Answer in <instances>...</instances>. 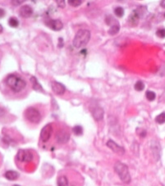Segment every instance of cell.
<instances>
[{"mask_svg": "<svg viewBox=\"0 0 165 186\" xmlns=\"http://www.w3.org/2000/svg\"><path fill=\"white\" fill-rule=\"evenodd\" d=\"M46 25L55 31H59L63 28V24L60 20H49Z\"/></svg>", "mask_w": 165, "mask_h": 186, "instance_id": "30bf717a", "label": "cell"}, {"mask_svg": "<svg viewBox=\"0 0 165 186\" xmlns=\"http://www.w3.org/2000/svg\"><path fill=\"white\" fill-rule=\"evenodd\" d=\"M57 4H58V7H60V8H65V1L64 0H62V1H56Z\"/></svg>", "mask_w": 165, "mask_h": 186, "instance_id": "484cf974", "label": "cell"}, {"mask_svg": "<svg viewBox=\"0 0 165 186\" xmlns=\"http://www.w3.org/2000/svg\"><path fill=\"white\" fill-rule=\"evenodd\" d=\"M12 186H20V185H12Z\"/></svg>", "mask_w": 165, "mask_h": 186, "instance_id": "1f68e13d", "label": "cell"}, {"mask_svg": "<svg viewBox=\"0 0 165 186\" xmlns=\"http://www.w3.org/2000/svg\"><path fill=\"white\" fill-rule=\"evenodd\" d=\"M145 96H146V99H148L149 101H154L155 98H156V94H155V93L153 91H148L145 93Z\"/></svg>", "mask_w": 165, "mask_h": 186, "instance_id": "ffe728a7", "label": "cell"}, {"mask_svg": "<svg viewBox=\"0 0 165 186\" xmlns=\"http://www.w3.org/2000/svg\"><path fill=\"white\" fill-rule=\"evenodd\" d=\"M6 84L15 93H19L26 86V82L16 75H8L5 80Z\"/></svg>", "mask_w": 165, "mask_h": 186, "instance_id": "6da1fadb", "label": "cell"}, {"mask_svg": "<svg viewBox=\"0 0 165 186\" xmlns=\"http://www.w3.org/2000/svg\"><path fill=\"white\" fill-rule=\"evenodd\" d=\"M104 110L101 107H95L92 111L93 117L95 121H101L104 117Z\"/></svg>", "mask_w": 165, "mask_h": 186, "instance_id": "5bb4252c", "label": "cell"}, {"mask_svg": "<svg viewBox=\"0 0 165 186\" xmlns=\"http://www.w3.org/2000/svg\"><path fill=\"white\" fill-rule=\"evenodd\" d=\"M90 31L89 30L81 29L76 33V35L73 39V46L77 48H80L85 46L90 40Z\"/></svg>", "mask_w": 165, "mask_h": 186, "instance_id": "7a4b0ae2", "label": "cell"}, {"mask_svg": "<svg viewBox=\"0 0 165 186\" xmlns=\"http://www.w3.org/2000/svg\"><path fill=\"white\" fill-rule=\"evenodd\" d=\"M57 184H58V186H72L68 175H60L58 177Z\"/></svg>", "mask_w": 165, "mask_h": 186, "instance_id": "7c38bea8", "label": "cell"}, {"mask_svg": "<svg viewBox=\"0 0 165 186\" xmlns=\"http://www.w3.org/2000/svg\"><path fill=\"white\" fill-rule=\"evenodd\" d=\"M107 146L109 147V148L111 149V150L113 151V153H117V154L119 155H123L125 153V149L121 147L120 145H118L117 143L114 142L113 140H111V139H109V141L107 142Z\"/></svg>", "mask_w": 165, "mask_h": 186, "instance_id": "ba28073f", "label": "cell"}, {"mask_svg": "<svg viewBox=\"0 0 165 186\" xmlns=\"http://www.w3.org/2000/svg\"><path fill=\"white\" fill-rule=\"evenodd\" d=\"M114 170L122 182L125 184H129L131 182L130 172H129L128 167L126 164L121 162H117L114 165Z\"/></svg>", "mask_w": 165, "mask_h": 186, "instance_id": "3957f363", "label": "cell"}, {"mask_svg": "<svg viewBox=\"0 0 165 186\" xmlns=\"http://www.w3.org/2000/svg\"><path fill=\"white\" fill-rule=\"evenodd\" d=\"M51 88L53 93L58 95H63L66 91V87L63 84L58 81H53L51 83Z\"/></svg>", "mask_w": 165, "mask_h": 186, "instance_id": "9c48e42d", "label": "cell"}, {"mask_svg": "<svg viewBox=\"0 0 165 186\" xmlns=\"http://www.w3.org/2000/svg\"><path fill=\"white\" fill-rule=\"evenodd\" d=\"M114 13L115 15L118 17H122V16L124 15V9L121 7H117V8H115L114 10Z\"/></svg>", "mask_w": 165, "mask_h": 186, "instance_id": "603a6c76", "label": "cell"}, {"mask_svg": "<svg viewBox=\"0 0 165 186\" xmlns=\"http://www.w3.org/2000/svg\"><path fill=\"white\" fill-rule=\"evenodd\" d=\"M5 15V11L3 8H0V18H3Z\"/></svg>", "mask_w": 165, "mask_h": 186, "instance_id": "83f0119b", "label": "cell"}, {"mask_svg": "<svg viewBox=\"0 0 165 186\" xmlns=\"http://www.w3.org/2000/svg\"><path fill=\"white\" fill-rule=\"evenodd\" d=\"M4 176L5 178L8 179V180H16V179L19 177V174L15 170H8L5 172Z\"/></svg>", "mask_w": 165, "mask_h": 186, "instance_id": "9a60e30c", "label": "cell"}, {"mask_svg": "<svg viewBox=\"0 0 165 186\" xmlns=\"http://www.w3.org/2000/svg\"><path fill=\"white\" fill-rule=\"evenodd\" d=\"M31 82L32 83L33 89H34L35 90L44 92L43 89H42V86H41V84H40V83L38 82V80H37V79L35 76H31Z\"/></svg>", "mask_w": 165, "mask_h": 186, "instance_id": "2e32d148", "label": "cell"}, {"mask_svg": "<svg viewBox=\"0 0 165 186\" xmlns=\"http://www.w3.org/2000/svg\"><path fill=\"white\" fill-rule=\"evenodd\" d=\"M55 139L58 143H66L70 139V133L66 129H60L55 134Z\"/></svg>", "mask_w": 165, "mask_h": 186, "instance_id": "8992f818", "label": "cell"}, {"mask_svg": "<svg viewBox=\"0 0 165 186\" xmlns=\"http://www.w3.org/2000/svg\"><path fill=\"white\" fill-rule=\"evenodd\" d=\"M164 16H165V13H164Z\"/></svg>", "mask_w": 165, "mask_h": 186, "instance_id": "d6a6232c", "label": "cell"}, {"mask_svg": "<svg viewBox=\"0 0 165 186\" xmlns=\"http://www.w3.org/2000/svg\"><path fill=\"white\" fill-rule=\"evenodd\" d=\"M19 14L21 17L24 18H28L30 16H31L33 14V9L31 6L29 5H24L20 8L19 10Z\"/></svg>", "mask_w": 165, "mask_h": 186, "instance_id": "8fae6325", "label": "cell"}, {"mask_svg": "<svg viewBox=\"0 0 165 186\" xmlns=\"http://www.w3.org/2000/svg\"><path fill=\"white\" fill-rule=\"evenodd\" d=\"M119 31H120V26H119V24L117 23L113 25L110 27L108 33H109V35H117V33L119 32Z\"/></svg>", "mask_w": 165, "mask_h": 186, "instance_id": "e0dca14e", "label": "cell"}, {"mask_svg": "<svg viewBox=\"0 0 165 186\" xmlns=\"http://www.w3.org/2000/svg\"><path fill=\"white\" fill-rule=\"evenodd\" d=\"M140 16H141L140 13L137 12V10L136 9L135 11H133L132 15L129 16V23H131L132 26H136V25H137L138 21H139V19H140Z\"/></svg>", "mask_w": 165, "mask_h": 186, "instance_id": "4fadbf2b", "label": "cell"}, {"mask_svg": "<svg viewBox=\"0 0 165 186\" xmlns=\"http://www.w3.org/2000/svg\"><path fill=\"white\" fill-rule=\"evenodd\" d=\"M13 5H15V6H17V5H20L21 4H23L25 3L24 0H21V1H12L11 2Z\"/></svg>", "mask_w": 165, "mask_h": 186, "instance_id": "4316f807", "label": "cell"}, {"mask_svg": "<svg viewBox=\"0 0 165 186\" xmlns=\"http://www.w3.org/2000/svg\"><path fill=\"white\" fill-rule=\"evenodd\" d=\"M155 121L159 124H163L165 122V112L160 113L159 115H158L155 118Z\"/></svg>", "mask_w": 165, "mask_h": 186, "instance_id": "44dd1931", "label": "cell"}, {"mask_svg": "<svg viewBox=\"0 0 165 186\" xmlns=\"http://www.w3.org/2000/svg\"><path fill=\"white\" fill-rule=\"evenodd\" d=\"M73 132L76 135H81L83 134V128L81 126H76L73 128Z\"/></svg>", "mask_w": 165, "mask_h": 186, "instance_id": "d6986e66", "label": "cell"}, {"mask_svg": "<svg viewBox=\"0 0 165 186\" xmlns=\"http://www.w3.org/2000/svg\"><path fill=\"white\" fill-rule=\"evenodd\" d=\"M25 116L27 121L34 124H38L42 118L40 111L35 107H28L25 111Z\"/></svg>", "mask_w": 165, "mask_h": 186, "instance_id": "277c9868", "label": "cell"}, {"mask_svg": "<svg viewBox=\"0 0 165 186\" xmlns=\"http://www.w3.org/2000/svg\"><path fill=\"white\" fill-rule=\"evenodd\" d=\"M8 25L11 26V27L16 28L19 26V21H17V19L14 18V17H11L9 20H8Z\"/></svg>", "mask_w": 165, "mask_h": 186, "instance_id": "ac0fdd59", "label": "cell"}, {"mask_svg": "<svg viewBox=\"0 0 165 186\" xmlns=\"http://www.w3.org/2000/svg\"><path fill=\"white\" fill-rule=\"evenodd\" d=\"M59 41H60V44H59V47L62 48V47H63V40L62 38H60V39H59Z\"/></svg>", "mask_w": 165, "mask_h": 186, "instance_id": "f546056e", "label": "cell"}, {"mask_svg": "<svg viewBox=\"0 0 165 186\" xmlns=\"http://www.w3.org/2000/svg\"><path fill=\"white\" fill-rule=\"evenodd\" d=\"M160 5H161V7H163L164 8H165V0H164V1H161V2H160Z\"/></svg>", "mask_w": 165, "mask_h": 186, "instance_id": "f1b7e54d", "label": "cell"}, {"mask_svg": "<svg viewBox=\"0 0 165 186\" xmlns=\"http://www.w3.org/2000/svg\"><path fill=\"white\" fill-rule=\"evenodd\" d=\"M82 3H83V2H82L81 0H69L68 1V4H70L71 6H73V7H78V6H80Z\"/></svg>", "mask_w": 165, "mask_h": 186, "instance_id": "cb8c5ba5", "label": "cell"}, {"mask_svg": "<svg viewBox=\"0 0 165 186\" xmlns=\"http://www.w3.org/2000/svg\"><path fill=\"white\" fill-rule=\"evenodd\" d=\"M34 158V153L28 149H20L16 154V159L21 163H31Z\"/></svg>", "mask_w": 165, "mask_h": 186, "instance_id": "5b68a950", "label": "cell"}, {"mask_svg": "<svg viewBox=\"0 0 165 186\" xmlns=\"http://www.w3.org/2000/svg\"><path fill=\"white\" fill-rule=\"evenodd\" d=\"M156 35L158 37L161 38V39H164L165 38V29H159L156 32Z\"/></svg>", "mask_w": 165, "mask_h": 186, "instance_id": "d4e9b609", "label": "cell"}, {"mask_svg": "<svg viewBox=\"0 0 165 186\" xmlns=\"http://www.w3.org/2000/svg\"><path fill=\"white\" fill-rule=\"evenodd\" d=\"M135 89L137 91H142L145 89V84L142 81H137V83L135 84Z\"/></svg>", "mask_w": 165, "mask_h": 186, "instance_id": "7402d4cb", "label": "cell"}, {"mask_svg": "<svg viewBox=\"0 0 165 186\" xmlns=\"http://www.w3.org/2000/svg\"><path fill=\"white\" fill-rule=\"evenodd\" d=\"M3 30H4V28H3V26H2L0 25V34H1L2 32H3Z\"/></svg>", "mask_w": 165, "mask_h": 186, "instance_id": "4dcf8cb0", "label": "cell"}, {"mask_svg": "<svg viewBox=\"0 0 165 186\" xmlns=\"http://www.w3.org/2000/svg\"><path fill=\"white\" fill-rule=\"evenodd\" d=\"M53 134V126L52 124H47L43 127L41 132V139L43 143L48 142L51 139Z\"/></svg>", "mask_w": 165, "mask_h": 186, "instance_id": "52a82bcc", "label": "cell"}]
</instances>
